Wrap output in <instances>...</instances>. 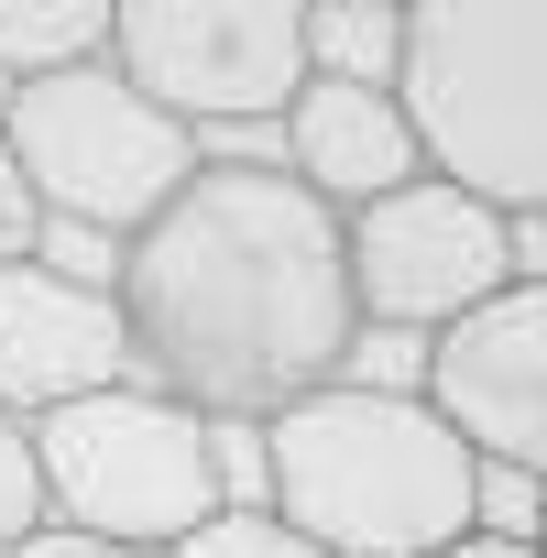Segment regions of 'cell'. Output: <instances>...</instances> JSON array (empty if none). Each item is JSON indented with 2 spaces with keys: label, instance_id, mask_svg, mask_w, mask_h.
<instances>
[{
  "label": "cell",
  "instance_id": "5bb4252c",
  "mask_svg": "<svg viewBox=\"0 0 547 558\" xmlns=\"http://www.w3.org/2000/svg\"><path fill=\"white\" fill-rule=\"evenodd\" d=\"M34 525H56L45 514V460H34V427L23 416H0V547H23Z\"/></svg>",
  "mask_w": 547,
  "mask_h": 558
},
{
  "label": "cell",
  "instance_id": "52a82bcc",
  "mask_svg": "<svg viewBox=\"0 0 547 558\" xmlns=\"http://www.w3.org/2000/svg\"><path fill=\"white\" fill-rule=\"evenodd\" d=\"M340 241H351V307H362V329H416V340H438V329H460L482 296L514 286V219H503L493 197L449 186V175H416V186L351 208Z\"/></svg>",
  "mask_w": 547,
  "mask_h": 558
},
{
  "label": "cell",
  "instance_id": "5b68a950",
  "mask_svg": "<svg viewBox=\"0 0 547 558\" xmlns=\"http://www.w3.org/2000/svg\"><path fill=\"white\" fill-rule=\"evenodd\" d=\"M0 143H12L23 186L45 197V219L56 230H88V241H132L208 165V143L165 99H143L110 56L56 66V77H12V99H0Z\"/></svg>",
  "mask_w": 547,
  "mask_h": 558
},
{
  "label": "cell",
  "instance_id": "ac0fdd59",
  "mask_svg": "<svg viewBox=\"0 0 547 558\" xmlns=\"http://www.w3.org/2000/svg\"><path fill=\"white\" fill-rule=\"evenodd\" d=\"M525 536H536V558H547V482H536V525H525Z\"/></svg>",
  "mask_w": 547,
  "mask_h": 558
},
{
  "label": "cell",
  "instance_id": "6da1fadb",
  "mask_svg": "<svg viewBox=\"0 0 547 558\" xmlns=\"http://www.w3.org/2000/svg\"><path fill=\"white\" fill-rule=\"evenodd\" d=\"M110 296L132 318L143 384L186 395L219 427H263L318 384H351L362 307L340 208L307 197L285 165L208 154L132 241Z\"/></svg>",
  "mask_w": 547,
  "mask_h": 558
},
{
  "label": "cell",
  "instance_id": "277c9868",
  "mask_svg": "<svg viewBox=\"0 0 547 558\" xmlns=\"http://www.w3.org/2000/svg\"><path fill=\"white\" fill-rule=\"evenodd\" d=\"M34 460H45V514L77 525V536H110V547H143L165 558L175 536H197L230 482H219V416H197L186 395L165 384H110V395H77L56 416H34Z\"/></svg>",
  "mask_w": 547,
  "mask_h": 558
},
{
  "label": "cell",
  "instance_id": "4fadbf2b",
  "mask_svg": "<svg viewBox=\"0 0 547 558\" xmlns=\"http://www.w3.org/2000/svg\"><path fill=\"white\" fill-rule=\"evenodd\" d=\"M165 558H329L307 525H285V514H274V504H219L197 536H175Z\"/></svg>",
  "mask_w": 547,
  "mask_h": 558
},
{
  "label": "cell",
  "instance_id": "8992f818",
  "mask_svg": "<svg viewBox=\"0 0 547 558\" xmlns=\"http://www.w3.org/2000/svg\"><path fill=\"white\" fill-rule=\"evenodd\" d=\"M110 66L186 132H274L307 88V0H121Z\"/></svg>",
  "mask_w": 547,
  "mask_h": 558
},
{
  "label": "cell",
  "instance_id": "8fae6325",
  "mask_svg": "<svg viewBox=\"0 0 547 558\" xmlns=\"http://www.w3.org/2000/svg\"><path fill=\"white\" fill-rule=\"evenodd\" d=\"M307 77L394 88L405 77V0H307Z\"/></svg>",
  "mask_w": 547,
  "mask_h": 558
},
{
  "label": "cell",
  "instance_id": "9c48e42d",
  "mask_svg": "<svg viewBox=\"0 0 547 558\" xmlns=\"http://www.w3.org/2000/svg\"><path fill=\"white\" fill-rule=\"evenodd\" d=\"M143 351H132V318L110 286H88V274L23 252V263H0V416H56L77 395H110L132 384Z\"/></svg>",
  "mask_w": 547,
  "mask_h": 558
},
{
  "label": "cell",
  "instance_id": "30bf717a",
  "mask_svg": "<svg viewBox=\"0 0 547 558\" xmlns=\"http://www.w3.org/2000/svg\"><path fill=\"white\" fill-rule=\"evenodd\" d=\"M274 143H285L274 165H285L307 197H329L340 219L427 175V143H416L405 99L394 88H351V77H307L285 99V121H274Z\"/></svg>",
  "mask_w": 547,
  "mask_h": 558
},
{
  "label": "cell",
  "instance_id": "7a4b0ae2",
  "mask_svg": "<svg viewBox=\"0 0 547 558\" xmlns=\"http://www.w3.org/2000/svg\"><path fill=\"white\" fill-rule=\"evenodd\" d=\"M263 504L329 558H438L482 525V460L427 395L318 384L263 416Z\"/></svg>",
  "mask_w": 547,
  "mask_h": 558
},
{
  "label": "cell",
  "instance_id": "7c38bea8",
  "mask_svg": "<svg viewBox=\"0 0 547 558\" xmlns=\"http://www.w3.org/2000/svg\"><path fill=\"white\" fill-rule=\"evenodd\" d=\"M110 12L121 0H0V77H56L110 56Z\"/></svg>",
  "mask_w": 547,
  "mask_h": 558
},
{
  "label": "cell",
  "instance_id": "3957f363",
  "mask_svg": "<svg viewBox=\"0 0 547 558\" xmlns=\"http://www.w3.org/2000/svg\"><path fill=\"white\" fill-rule=\"evenodd\" d=\"M394 99L427 175L493 197L503 219H547V0H405Z\"/></svg>",
  "mask_w": 547,
  "mask_h": 558
},
{
  "label": "cell",
  "instance_id": "2e32d148",
  "mask_svg": "<svg viewBox=\"0 0 547 558\" xmlns=\"http://www.w3.org/2000/svg\"><path fill=\"white\" fill-rule=\"evenodd\" d=\"M0 558H143V547H110V536H77V525H34L23 547H0Z\"/></svg>",
  "mask_w": 547,
  "mask_h": 558
},
{
  "label": "cell",
  "instance_id": "ba28073f",
  "mask_svg": "<svg viewBox=\"0 0 547 558\" xmlns=\"http://www.w3.org/2000/svg\"><path fill=\"white\" fill-rule=\"evenodd\" d=\"M427 405L460 427V449L482 471L547 482V286L514 274L460 329H438L427 340Z\"/></svg>",
  "mask_w": 547,
  "mask_h": 558
},
{
  "label": "cell",
  "instance_id": "9a60e30c",
  "mask_svg": "<svg viewBox=\"0 0 547 558\" xmlns=\"http://www.w3.org/2000/svg\"><path fill=\"white\" fill-rule=\"evenodd\" d=\"M23 252H45V197L23 186L12 143H0V263H23Z\"/></svg>",
  "mask_w": 547,
  "mask_h": 558
},
{
  "label": "cell",
  "instance_id": "e0dca14e",
  "mask_svg": "<svg viewBox=\"0 0 547 558\" xmlns=\"http://www.w3.org/2000/svg\"><path fill=\"white\" fill-rule=\"evenodd\" d=\"M438 558H536V536H503V525H471L460 547H438Z\"/></svg>",
  "mask_w": 547,
  "mask_h": 558
}]
</instances>
